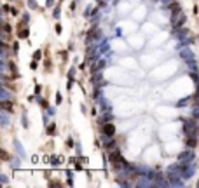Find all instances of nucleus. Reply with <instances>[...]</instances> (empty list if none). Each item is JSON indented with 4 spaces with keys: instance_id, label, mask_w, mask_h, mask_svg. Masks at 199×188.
Masks as SVG:
<instances>
[{
    "instance_id": "nucleus-1",
    "label": "nucleus",
    "mask_w": 199,
    "mask_h": 188,
    "mask_svg": "<svg viewBox=\"0 0 199 188\" xmlns=\"http://www.w3.org/2000/svg\"><path fill=\"white\" fill-rule=\"evenodd\" d=\"M183 122V132L187 136H190V134H194V136H197V118H185V120H182Z\"/></svg>"
},
{
    "instance_id": "nucleus-2",
    "label": "nucleus",
    "mask_w": 199,
    "mask_h": 188,
    "mask_svg": "<svg viewBox=\"0 0 199 188\" xmlns=\"http://www.w3.org/2000/svg\"><path fill=\"white\" fill-rule=\"evenodd\" d=\"M187 21V16L183 14V12H178V14H171V24L175 26V28H180L183 26Z\"/></svg>"
},
{
    "instance_id": "nucleus-3",
    "label": "nucleus",
    "mask_w": 199,
    "mask_h": 188,
    "mask_svg": "<svg viewBox=\"0 0 199 188\" xmlns=\"http://www.w3.org/2000/svg\"><path fill=\"white\" fill-rule=\"evenodd\" d=\"M101 132H103L105 138H114V136H115V125L112 122H105L101 125Z\"/></svg>"
},
{
    "instance_id": "nucleus-4",
    "label": "nucleus",
    "mask_w": 199,
    "mask_h": 188,
    "mask_svg": "<svg viewBox=\"0 0 199 188\" xmlns=\"http://www.w3.org/2000/svg\"><path fill=\"white\" fill-rule=\"evenodd\" d=\"M178 160H180V162H192V160H194V152H192V150L182 152L180 155H178Z\"/></svg>"
},
{
    "instance_id": "nucleus-5",
    "label": "nucleus",
    "mask_w": 199,
    "mask_h": 188,
    "mask_svg": "<svg viewBox=\"0 0 199 188\" xmlns=\"http://www.w3.org/2000/svg\"><path fill=\"white\" fill-rule=\"evenodd\" d=\"M0 108H2L4 112L12 113V112H14V103H11V101H7V99H2V101H0Z\"/></svg>"
},
{
    "instance_id": "nucleus-6",
    "label": "nucleus",
    "mask_w": 199,
    "mask_h": 188,
    "mask_svg": "<svg viewBox=\"0 0 199 188\" xmlns=\"http://www.w3.org/2000/svg\"><path fill=\"white\" fill-rule=\"evenodd\" d=\"M185 145H187L189 148H196L199 145V141H197V138H196L194 134H190V136H187V138H185Z\"/></svg>"
},
{
    "instance_id": "nucleus-7",
    "label": "nucleus",
    "mask_w": 199,
    "mask_h": 188,
    "mask_svg": "<svg viewBox=\"0 0 199 188\" xmlns=\"http://www.w3.org/2000/svg\"><path fill=\"white\" fill-rule=\"evenodd\" d=\"M180 56H182V59H185L187 63H189V61H194V59H196V58H194V54L190 52V49H183V51L180 52Z\"/></svg>"
},
{
    "instance_id": "nucleus-8",
    "label": "nucleus",
    "mask_w": 199,
    "mask_h": 188,
    "mask_svg": "<svg viewBox=\"0 0 199 188\" xmlns=\"http://www.w3.org/2000/svg\"><path fill=\"white\" fill-rule=\"evenodd\" d=\"M168 11H171V14H178V12H182V7L178 2H173V4L168 5Z\"/></svg>"
},
{
    "instance_id": "nucleus-9",
    "label": "nucleus",
    "mask_w": 199,
    "mask_h": 188,
    "mask_svg": "<svg viewBox=\"0 0 199 188\" xmlns=\"http://www.w3.org/2000/svg\"><path fill=\"white\" fill-rule=\"evenodd\" d=\"M30 37V30L28 28H19L18 30V38H21V40H26Z\"/></svg>"
},
{
    "instance_id": "nucleus-10",
    "label": "nucleus",
    "mask_w": 199,
    "mask_h": 188,
    "mask_svg": "<svg viewBox=\"0 0 199 188\" xmlns=\"http://www.w3.org/2000/svg\"><path fill=\"white\" fill-rule=\"evenodd\" d=\"M9 68H11V71H12V75L18 78L19 77V73H18V66H16V63H12V61H9Z\"/></svg>"
},
{
    "instance_id": "nucleus-11",
    "label": "nucleus",
    "mask_w": 199,
    "mask_h": 188,
    "mask_svg": "<svg viewBox=\"0 0 199 188\" xmlns=\"http://www.w3.org/2000/svg\"><path fill=\"white\" fill-rule=\"evenodd\" d=\"M107 150H114L115 148V141H114V138H108V141H107Z\"/></svg>"
},
{
    "instance_id": "nucleus-12",
    "label": "nucleus",
    "mask_w": 199,
    "mask_h": 188,
    "mask_svg": "<svg viewBox=\"0 0 199 188\" xmlns=\"http://www.w3.org/2000/svg\"><path fill=\"white\" fill-rule=\"evenodd\" d=\"M54 132H56V124L53 122L51 125H47V134H49V136H53Z\"/></svg>"
},
{
    "instance_id": "nucleus-13",
    "label": "nucleus",
    "mask_w": 199,
    "mask_h": 188,
    "mask_svg": "<svg viewBox=\"0 0 199 188\" xmlns=\"http://www.w3.org/2000/svg\"><path fill=\"white\" fill-rule=\"evenodd\" d=\"M59 14H61V9H59V7H54V11H53V18H54V19H58V18H59Z\"/></svg>"
},
{
    "instance_id": "nucleus-14",
    "label": "nucleus",
    "mask_w": 199,
    "mask_h": 188,
    "mask_svg": "<svg viewBox=\"0 0 199 188\" xmlns=\"http://www.w3.org/2000/svg\"><path fill=\"white\" fill-rule=\"evenodd\" d=\"M33 59L40 61V59H42V51H35V52H33Z\"/></svg>"
},
{
    "instance_id": "nucleus-15",
    "label": "nucleus",
    "mask_w": 199,
    "mask_h": 188,
    "mask_svg": "<svg viewBox=\"0 0 199 188\" xmlns=\"http://www.w3.org/2000/svg\"><path fill=\"white\" fill-rule=\"evenodd\" d=\"M9 14H11V16H19V11H18V9H16L14 5H12V7H11V11H9Z\"/></svg>"
},
{
    "instance_id": "nucleus-16",
    "label": "nucleus",
    "mask_w": 199,
    "mask_h": 188,
    "mask_svg": "<svg viewBox=\"0 0 199 188\" xmlns=\"http://www.w3.org/2000/svg\"><path fill=\"white\" fill-rule=\"evenodd\" d=\"M18 51H19V44H18V42H14V44H12V52H14V56L18 54Z\"/></svg>"
},
{
    "instance_id": "nucleus-17",
    "label": "nucleus",
    "mask_w": 199,
    "mask_h": 188,
    "mask_svg": "<svg viewBox=\"0 0 199 188\" xmlns=\"http://www.w3.org/2000/svg\"><path fill=\"white\" fill-rule=\"evenodd\" d=\"M4 31H5V33H11V31H12V28H11V24H9V23H4Z\"/></svg>"
},
{
    "instance_id": "nucleus-18",
    "label": "nucleus",
    "mask_w": 199,
    "mask_h": 188,
    "mask_svg": "<svg viewBox=\"0 0 199 188\" xmlns=\"http://www.w3.org/2000/svg\"><path fill=\"white\" fill-rule=\"evenodd\" d=\"M39 103H40L42 110H47V108H49V105H47V101H46V99H40V101H39Z\"/></svg>"
},
{
    "instance_id": "nucleus-19",
    "label": "nucleus",
    "mask_w": 199,
    "mask_h": 188,
    "mask_svg": "<svg viewBox=\"0 0 199 188\" xmlns=\"http://www.w3.org/2000/svg\"><path fill=\"white\" fill-rule=\"evenodd\" d=\"M190 78H192L194 82H197V84H199V75H197V73H190Z\"/></svg>"
},
{
    "instance_id": "nucleus-20",
    "label": "nucleus",
    "mask_w": 199,
    "mask_h": 188,
    "mask_svg": "<svg viewBox=\"0 0 199 188\" xmlns=\"http://www.w3.org/2000/svg\"><path fill=\"white\" fill-rule=\"evenodd\" d=\"M30 68H32V70H37V68H39V66H37V59H33V61L30 63Z\"/></svg>"
},
{
    "instance_id": "nucleus-21",
    "label": "nucleus",
    "mask_w": 199,
    "mask_h": 188,
    "mask_svg": "<svg viewBox=\"0 0 199 188\" xmlns=\"http://www.w3.org/2000/svg\"><path fill=\"white\" fill-rule=\"evenodd\" d=\"M28 4H30L32 9H37V2H35V0H28Z\"/></svg>"
},
{
    "instance_id": "nucleus-22",
    "label": "nucleus",
    "mask_w": 199,
    "mask_h": 188,
    "mask_svg": "<svg viewBox=\"0 0 199 188\" xmlns=\"http://www.w3.org/2000/svg\"><path fill=\"white\" fill-rule=\"evenodd\" d=\"M54 30H56V33H61V30H63V28H61V24H59V23H56Z\"/></svg>"
},
{
    "instance_id": "nucleus-23",
    "label": "nucleus",
    "mask_w": 199,
    "mask_h": 188,
    "mask_svg": "<svg viewBox=\"0 0 199 188\" xmlns=\"http://www.w3.org/2000/svg\"><path fill=\"white\" fill-rule=\"evenodd\" d=\"M66 146H73V139H72V138H68V139H66Z\"/></svg>"
},
{
    "instance_id": "nucleus-24",
    "label": "nucleus",
    "mask_w": 199,
    "mask_h": 188,
    "mask_svg": "<svg viewBox=\"0 0 199 188\" xmlns=\"http://www.w3.org/2000/svg\"><path fill=\"white\" fill-rule=\"evenodd\" d=\"M40 91H42V87H40V85H39V84H37V85H35V94H37V96L40 94Z\"/></svg>"
},
{
    "instance_id": "nucleus-25",
    "label": "nucleus",
    "mask_w": 199,
    "mask_h": 188,
    "mask_svg": "<svg viewBox=\"0 0 199 188\" xmlns=\"http://www.w3.org/2000/svg\"><path fill=\"white\" fill-rule=\"evenodd\" d=\"M2 159H4V160H7V159H9V155H7V152H5V150H2Z\"/></svg>"
},
{
    "instance_id": "nucleus-26",
    "label": "nucleus",
    "mask_w": 199,
    "mask_h": 188,
    "mask_svg": "<svg viewBox=\"0 0 199 188\" xmlns=\"http://www.w3.org/2000/svg\"><path fill=\"white\" fill-rule=\"evenodd\" d=\"M2 9H4V12H9V11H11V7L7 5V4H4V7H2Z\"/></svg>"
},
{
    "instance_id": "nucleus-27",
    "label": "nucleus",
    "mask_w": 199,
    "mask_h": 188,
    "mask_svg": "<svg viewBox=\"0 0 199 188\" xmlns=\"http://www.w3.org/2000/svg\"><path fill=\"white\" fill-rule=\"evenodd\" d=\"M84 68H86V61H84V63H80V65H79V70H84Z\"/></svg>"
},
{
    "instance_id": "nucleus-28",
    "label": "nucleus",
    "mask_w": 199,
    "mask_h": 188,
    "mask_svg": "<svg viewBox=\"0 0 199 188\" xmlns=\"http://www.w3.org/2000/svg\"><path fill=\"white\" fill-rule=\"evenodd\" d=\"M56 103H58V105L61 103V96H59V94H56Z\"/></svg>"
},
{
    "instance_id": "nucleus-29",
    "label": "nucleus",
    "mask_w": 199,
    "mask_h": 188,
    "mask_svg": "<svg viewBox=\"0 0 199 188\" xmlns=\"http://www.w3.org/2000/svg\"><path fill=\"white\" fill-rule=\"evenodd\" d=\"M192 12H194V14H197V12H199V7H197V5H194V9H192Z\"/></svg>"
},
{
    "instance_id": "nucleus-30",
    "label": "nucleus",
    "mask_w": 199,
    "mask_h": 188,
    "mask_svg": "<svg viewBox=\"0 0 199 188\" xmlns=\"http://www.w3.org/2000/svg\"><path fill=\"white\" fill-rule=\"evenodd\" d=\"M54 4V0H47V5H53Z\"/></svg>"
},
{
    "instance_id": "nucleus-31",
    "label": "nucleus",
    "mask_w": 199,
    "mask_h": 188,
    "mask_svg": "<svg viewBox=\"0 0 199 188\" xmlns=\"http://www.w3.org/2000/svg\"><path fill=\"white\" fill-rule=\"evenodd\" d=\"M61 2H63V0H61Z\"/></svg>"
}]
</instances>
